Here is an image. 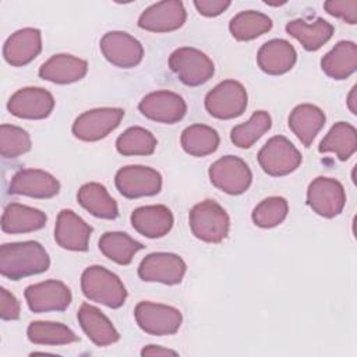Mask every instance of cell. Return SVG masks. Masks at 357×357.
Listing matches in <instances>:
<instances>
[{
  "label": "cell",
  "mask_w": 357,
  "mask_h": 357,
  "mask_svg": "<svg viewBox=\"0 0 357 357\" xmlns=\"http://www.w3.org/2000/svg\"><path fill=\"white\" fill-rule=\"evenodd\" d=\"M211 183L230 195H240L248 190L252 173L248 165L238 156L226 155L213 162L208 170Z\"/></svg>",
  "instance_id": "7"
},
{
  "label": "cell",
  "mask_w": 357,
  "mask_h": 357,
  "mask_svg": "<svg viewBox=\"0 0 357 357\" xmlns=\"http://www.w3.org/2000/svg\"><path fill=\"white\" fill-rule=\"evenodd\" d=\"M322 71L333 79H346L357 68V46L351 40H340L321 59Z\"/></svg>",
  "instance_id": "28"
},
{
  "label": "cell",
  "mask_w": 357,
  "mask_h": 357,
  "mask_svg": "<svg viewBox=\"0 0 357 357\" xmlns=\"http://www.w3.org/2000/svg\"><path fill=\"white\" fill-rule=\"evenodd\" d=\"M138 109L141 114L149 120L163 124H174L185 116L187 103L176 92L155 91L141 99Z\"/></svg>",
  "instance_id": "16"
},
{
  "label": "cell",
  "mask_w": 357,
  "mask_h": 357,
  "mask_svg": "<svg viewBox=\"0 0 357 357\" xmlns=\"http://www.w3.org/2000/svg\"><path fill=\"white\" fill-rule=\"evenodd\" d=\"M26 304L33 312L64 311L73 301L71 290L61 280H45L31 284L24 291Z\"/></svg>",
  "instance_id": "15"
},
{
  "label": "cell",
  "mask_w": 357,
  "mask_h": 357,
  "mask_svg": "<svg viewBox=\"0 0 357 357\" xmlns=\"http://www.w3.org/2000/svg\"><path fill=\"white\" fill-rule=\"evenodd\" d=\"M124 117L120 107H98L79 114L71 127L75 138L86 142H95L107 137L116 130Z\"/></svg>",
  "instance_id": "8"
},
{
  "label": "cell",
  "mask_w": 357,
  "mask_h": 357,
  "mask_svg": "<svg viewBox=\"0 0 357 357\" xmlns=\"http://www.w3.org/2000/svg\"><path fill=\"white\" fill-rule=\"evenodd\" d=\"M296 61V49L284 39H271L265 42L257 53L258 67L269 75H282L290 71Z\"/></svg>",
  "instance_id": "22"
},
{
  "label": "cell",
  "mask_w": 357,
  "mask_h": 357,
  "mask_svg": "<svg viewBox=\"0 0 357 357\" xmlns=\"http://www.w3.org/2000/svg\"><path fill=\"white\" fill-rule=\"evenodd\" d=\"M8 191L15 195L45 199L59 194L60 183L53 174L45 170L21 169L11 177Z\"/></svg>",
  "instance_id": "18"
},
{
  "label": "cell",
  "mask_w": 357,
  "mask_h": 357,
  "mask_svg": "<svg viewBox=\"0 0 357 357\" xmlns=\"http://www.w3.org/2000/svg\"><path fill=\"white\" fill-rule=\"evenodd\" d=\"M77 199L79 205L95 218L116 219L119 216L117 202L100 183L92 181L81 185L77 192Z\"/></svg>",
  "instance_id": "29"
},
{
  "label": "cell",
  "mask_w": 357,
  "mask_h": 357,
  "mask_svg": "<svg viewBox=\"0 0 357 357\" xmlns=\"http://www.w3.org/2000/svg\"><path fill=\"white\" fill-rule=\"evenodd\" d=\"M300 151L283 135H275L259 149L258 163L261 169L272 176L282 177L293 173L301 165Z\"/></svg>",
  "instance_id": "6"
},
{
  "label": "cell",
  "mask_w": 357,
  "mask_h": 357,
  "mask_svg": "<svg viewBox=\"0 0 357 357\" xmlns=\"http://www.w3.org/2000/svg\"><path fill=\"white\" fill-rule=\"evenodd\" d=\"M88 63L73 54H54L39 68V77L53 84H73L86 75Z\"/></svg>",
  "instance_id": "24"
},
{
  "label": "cell",
  "mask_w": 357,
  "mask_h": 357,
  "mask_svg": "<svg viewBox=\"0 0 357 357\" xmlns=\"http://www.w3.org/2000/svg\"><path fill=\"white\" fill-rule=\"evenodd\" d=\"M26 336L33 344L61 346L78 342V336L67 325L52 321H35L28 325Z\"/></svg>",
  "instance_id": "33"
},
{
  "label": "cell",
  "mask_w": 357,
  "mask_h": 357,
  "mask_svg": "<svg viewBox=\"0 0 357 357\" xmlns=\"http://www.w3.org/2000/svg\"><path fill=\"white\" fill-rule=\"evenodd\" d=\"M105 59L119 68H132L142 61L144 47L138 39L123 31H110L99 42Z\"/></svg>",
  "instance_id": "12"
},
{
  "label": "cell",
  "mask_w": 357,
  "mask_h": 357,
  "mask_svg": "<svg viewBox=\"0 0 357 357\" xmlns=\"http://www.w3.org/2000/svg\"><path fill=\"white\" fill-rule=\"evenodd\" d=\"M180 142L185 153L202 158L218 149L220 138L215 128L205 124H192L181 132Z\"/></svg>",
  "instance_id": "32"
},
{
  "label": "cell",
  "mask_w": 357,
  "mask_h": 357,
  "mask_svg": "<svg viewBox=\"0 0 357 357\" xmlns=\"http://www.w3.org/2000/svg\"><path fill=\"white\" fill-rule=\"evenodd\" d=\"M144 245L123 231H106L99 238L100 252L119 265L131 264L134 255Z\"/></svg>",
  "instance_id": "31"
},
{
  "label": "cell",
  "mask_w": 357,
  "mask_h": 357,
  "mask_svg": "<svg viewBox=\"0 0 357 357\" xmlns=\"http://www.w3.org/2000/svg\"><path fill=\"white\" fill-rule=\"evenodd\" d=\"M49 266V254L38 241L7 243L0 248V273L11 280L46 272Z\"/></svg>",
  "instance_id": "1"
},
{
  "label": "cell",
  "mask_w": 357,
  "mask_h": 357,
  "mask_svg": "<svg viewBox=\"0 0 357 357\" xmlns=\"http://www.w3.org/2000/svg\"><path fill=\"white\" fill-rule=\"evenodd\" d=\"M333 25L324 18H317L312 22L304 20H293L286 24V32L297 39L308 52L321 49L333 35Z\"/></svg>",
  "instance_id": "27"
},
{
  "label": "cell",
  "mask_w": 357,
  "mask_h": 357,
  "mask_svg": "<svg viewBox=\"0 0 357 357\" xmlns=\"http://www.w3.org/2000/svg\"><path fill=\"white\" fill-rule=\"evenodd\" d=\"M191 233L201 241L218 244L223 241L230 229L227 212L213 199H205L195 204L188 213Z\"/></svg>",
  "instance_id": "3"
},
{
  "label": "cell",
  "mask_w": 357,
  "mask_h": 357,
  "mask_svg": "<svg viewBox=\"0 0 357 357\" xmlns=\"http://www.w3.org/2000/svg\"><path fill=\"white\" fill-rule=\"evenodd\" d=\"M308 206L322 218L337 216L346 205V191L340 181L319 176L314 178L307 190Z\"/></svg>",
  "instance_id": "11"
},
{
  "label": "cell",
  "mask_w": 357,
  "mask_h": 357,
  "mask_svg": "<svg viewBox=\"0 0 357 357\" xmlns=\"http://www.w3.org/2000/svg\"><path fill=\"white\" fill-rule=\"evenodd\" d=\"M153 134L142 127H130L116 139V149L124 156H148L156 149Z\"/></svg>",
  "instance_id": "36"
},
{
  "label": "cell",
  "mask_w": 357,
  "mask_h": 357,
  "mask_svg": "<svg viewBox=\"0 0 357 357\" xmlns=\"http://www.w3.org/2000/svg\"><path fill=\"white\" fill-rule=\"evenodd\" d=\"M187 13L178 0H165L149 6L138 18V26L149 32H172L181 28Z\"/></svg>",
  "instance_id": "17"
},
{
  "label": "cell",
  "mask_w": 357,
  "mask_h": 357,
  "mask_svg": "<svg viewBox=\"0 0 357 357\" xmlns=\"http://www.w3.org/2000/svg\"><path fill=\"white\" fill-rule=\"evenodd\" d=\"M84 296L109 308H120L127 298V289L120 278L100 265L88 266L81 275Z\"/></svg>",
  "instance_id": "2"
},
{
  "label": "cell",
  "mask_w": 357,
  "mask_h": 357,
  "mask_svg": "<svg viewBox=\"0 0 357 357\" xmlns=\"http://www.w3.org/2000/svg\"><path fill=\"white\" fill-rule=\"evenodd\" d=\"M54 107L53 95L39 86H26L15 91L8 102L7 110L18 117L26 120L46 119Z\"/></svg>",
  "instance_id": "14"
},
{
  "label": "cell",
  "mask_w": 357,
  "mask_h": 357,
  "mask_svg": "<svg viewBox=\"0 0 357 357\" xmlns=\"http://www.w3.org/2000/svg\"><path fill=\"white\" fill-rule=\"evenodd\" d=\"M169 67L177 78L188 86H198L208 82L213 73V61L195 47H178L169 57Z\"/></svg>",
  "instance_id": "5"
},
{
  "label": "cell",
  "mask_w": 357,
  "mask_h": 357,
  "mask_svg": "<svg viewBox=\"0 0 357 357\" xmlns=\"http://www.w3.org/2000/svg\"><path fill=\"white\" fill-rule=\"evenodd\" d=\"M325 113L318 106L303 103L291 110L289 116V128L304 146H310L325 126Z\"/></svg>",
  "instance_id": "26"
},
{
  "label": "cell",
  "mask_w": 357,
  "mask_h": 357,
  "mask_svg": "<svg viewBox=\"0 0 357 357\" xmlns=\"http://www.w3.org/2000/svg\"><path fill=\"white\" fill-rule=\"evenodd\" d=\"M114 184L123 197L135 199L159 194L162 190V176L149 166L130 165L117 170Z\"/></svg>",
  "instance_id": "10"
},
{
  "label": "cell",
  "mask_w": 357,
  "mask_h": 357,
  "mask_svg": "<svg viewBox=\"0 0 357 357\" xmlns=\"http://www.w3.org/2000/svg\"><path fill=\"white\" fill-rule=\"evenodd\" d=\"M93 229L71 209H61L54 226L57 245L68 251H86Z\"/></svg>",
  "instance_id": "19"
},
{
  "label": "cell",
  "mask_w": 357,
  "mask_h": 357,
  "mask_svg": "<svg viewBox=\"0 0 357 357\" xmlns=\"http://www.w3.org/2000/svg\"><path fill=\"white\" fill-rule=\"evenodd\" d=\"M141 356H151V357H160V356H177V351L174 350H170V349H166V347H162V346H155V344H149V346H145L142 350H141Z\"/></svg>",
  "instance_id": "42"
},
{
  "label": "cell",
  "mask_w": 357,
  "mask_h": 357,
  "mask_svg": "<svg viewBox=\"0 0 357 357\" xmlns=\"http://www.w3.org/2000/svg\"><path fill=\"white\" fill-rule=\"evenodd\" d=\"M356 89H357V86L354 85V86L351 88V91H350L349 96H347V107L350 109V112H351L353 114L357 113V107H356Z\"/></svg>",
  "instance_id": "43"
},
{
  "label": "cell",
  "mask_w": 357,
  "mask_h": 357,
  "mask_svg": "<svg viewBox=\"0 0 357 357\" xmlns=\"http://www.w3.org/2000/svg\"><path fill=\"white\" fill-rule=\"evenodd\" d=\"M248 105V95L243 84L234 79L219 82L205 96L206 112L219 120H230L241 116Z\"/></svg>",
  "instance_id": "4"
},
{
  "label": "cell",
  "mask_w": 357,
  "mask_h": 357,
  "mask_svg": "<svg viewBox=\"0 0 357 357\" xmlns=\"http://www.w3.org/2000/svg\"><path fill=\"white\" fill-rule=\"evenodd\" d=\"M77 318L85 335L99 347L113 344L120 339V335L110 319L99 308L88 303L81 304Z\"/></svg>",
  "instance_id": "23"
},
{
  "label": "cell",
  "mask_w": 357,
  "mask_h": 357,
  "mask_svg": "<svg viewBox=\"0 0 357 357\" xmlns=\"http://www.w3.org/2000/svg\"><path fill=\"white\" fill-rule=\"evenodd\" d=\"M357 149V131L346 121H337L322 138L318 151L321 153H335L339 160H347Z\"/></svg>",
  "instance_id": "30"
},
{
  "label": "cell",
  "mask_w": 357,
  "mask_h": 357,
  "mask_svg": "<svg viewBox=\"0 0 357 357\" xmlns=\"http://www.w3.org/2000/svg\"><path fill=\"white\" fill-rule=\"evenodd\" d=\"M328 14L354 25L357 22V0H329L324 3Z\"/></svg>",
  "instance_id": "39"
},
{
  "label": "cell",
  "mask_w": 357,
  "mask_h": 357,
  "mask_svg": "<svg viewBox=\"0 0 357 357\" xmlns=\"http://www.w3.org/2000/svg\"><path fill=\"white\" fill-rule=\"evenodd\" d=\"M289 213V204L283 197H268L262 199L252 211V222L262 229H271L280 225Z\"/></svg>",
  "instance_id": "37"
},
{
  "label": "cell",
  "mask_w": 357,
  "mask_h": 357,
  "mask_svg": "<svg viewBox=\"0 0 357 357\" xmlns=\"http://www.w3.org/2000/svg\"><path fill=\"white\" fill-rule=\"evenodd\" d=\"M272 127V119L268 112H255L245 123L233 127L230 132V139L237 148H251L266 131Z\"/></svg>",
  "instance_id": "35"
},
{
  "label": "cell",
  "mask_w": 357,
  "mask_h": 357,
  "mask_svg": "<svg viewBox=\"0 0 357 357\" xmlns=\"http://www.w3.org/2000/svg\"><path fill=\"white\" fill-rule=\"evenodd\" d=\"M185 271L187 265L177 254L152 252L141 261L138 266V276L144 282L177 284L183 280Z\"/></svg>",
  "instance_id": "13"
},
{
  "label": "cell",
  "mask_w": 357,
  "mask_h": 357,
  "mask_svg": "<svg viewBox=\"0 0 357 357\" xmlns=\"http://www.w3.org/2000/svg\"><path fill=\"white\" fill-rule=\"evenodd\" d=\"M272 28V20L259 11L247 10L236 14L229 22V31L236 40H252Z\"/></svg>",
  "instance_id": "34"
},
{
  "label": "cell",
  "mask_w": 357,
  "mask_h": 357,
  "mask_svg": "<svg viewBox=\"0 0 357 357\" xmlns=\"http://www.w3.org/2000/svg\"><path fill=\"white\" fill-rule=\"evenodd\" d=\"M134 317L137 325L148 335L166 336L174 335L183 322L181 312L166 304L141 301L135 305Z\"/></svg>",
  "instance_id": "9"
},
{
  "label": "cell",
  "mask_w": 357,
  "mask_h": 357,
  "mask_svg": "<svg viewBox=\"0 0 357 357\" xmlns=\"http://www.w3.org/2000/svg\"><path fill=\"white\" fill-rule=\"evenodd\" d=\"M29 134L17 126L1 124L0 127V153L6 159H15L31 151Z\"/></svg>",
  "instance_id": "38"
},
{
  "label": "cell",
  "mask_w": 357,
  "mask_h": 357,
  "mask_svg": "<svg viewBox=\"0 0 357 357\" xmlns=\"http://www.w3.org/2000/svg\"><path fill=\"white\" fill-rule=\"evenodd\" d=\"M46 215L40 209L11 202L6 206L1 216V230L8 234L31 233L46 225Z\"/></svg>",
  "instance_id": "25"
},
{
  "label": "cell",
  "mask_w": 357,
  "mask_h": 357,
  "mask_svg": "<svg viewBox=\"0 0 357 357\" xmlns=\"http://www.w3.org/2000/svg\"><path fill=\"white\" fill-rule=\"evenodd\" d=\"M42 50V35L36 28H22L14 32L4 43V60L13 67L29 64Z\"/></svg>",
  "instance_id": "20"
},
{
  "label": "cell",
  "mask_w": 357,
  "mask_h": 357,
  "mask_svg": "<svg viewBox=\"0 0 357 357\" xmlns=\"http://www.w3.org/2000/svg\"><path fill=\"white\" fill-rule=\"evenodd\" d=\"M227 0H195L194 7L204 17H218L230 7Z\"/></svg>",
  "instance_id": "41"
},
{
  "label": "cell",
  "mask_w": 357,
  "mask_h": 357,
  "mask_svg": "<svg viewBox=\"0 0 357 357\" xmlns=\"http://www.w3.org/2000/svg\"><path fill=\"white\" fill-rule=\"evenodd\" d=\"M173 223V213L165 205H145L134 209L131 213L134 230L148 238L166 236L172 230Z\"/></svg>",
  "instance_id": "21"
},
{
  "label": "cell",
  "mask_w": 357,
  "mask_h": 357,
  "mask_svg": "<svg viewBox=\"0 0 357 357\" xmlns=\"http://www.w3.org/2000/svg\"><path fill=\"white\" fill-rule=\"evenodd\" d=\"M0 317L4 321H15L20 318V303L7 289H0Z\"/></svg>",
  "instance_id": "40"
}]
</instances>
